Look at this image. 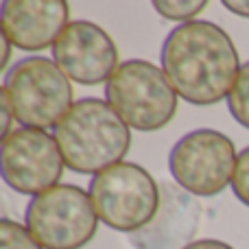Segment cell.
Returning a JSON list of instances; mask_svg holds the SVG:
<instances>
[{"mask_svg": "<svg viewBox=\"0 0 249 249\" xmlns=\"http://www.w3.org/2000/svg\"><path fill=\"white\" fill-rule=\"evenodd\" d=\"M241 68L232 37L214 22H186L164 39L162 70L177 94L193 105L228 99Z\"/></svg>", "mask_w": 249, "mask_h": 249, "instance_id": "obj_1", "label": "cell"}, {"mask_svg": "<svg viewBox=\"0 0 249 249\" xmlns=\"http://www.w3.org/2000/svg\"><path fill=\"white\" fill-rule=\"evenodd\" d=\"M55 140L70 171L99 175L124 162L131 133L107 101L88 96L72 105L55 127Z\"/></svg>", "mask_w": 249, "mask_h": 249, "instance_id": "obj_2", "label": "cell"}, {"mask_svg": "<svg viewBox=\"0 0 249 249\" xmlns=\"http://www.w3.org/2000/svg\"><path fill=\"white\" fill-rule=\"evenodd\" d=\"M177 92L166 72L146 59H129L105 83V101L129 129L160 131L177 114Z\"/></svg>", "mask_w": 249, "mask_h": 249, "instance_id": "obj_3", "label": "cell"}, {"mask_svg": "<svg viewBox=\"0 0 249 249\" xmlns=\"http://www.w3.org/2000/svg\"><path fill=\"white\" fill-rule=\"evenodd\" d=\"M88 195L99 221L116 232L146 228L160 210L162 190L146 168L121 162L92 177Z\"/></svg>", "mask_w": 249, "mask_h": 249, "instance_id": "obj_4", "label": "cell"}, {"mask_svg": "<svg viewBox=\"0 0 249 249\" xmlns=\"http://www.w3.org/2000/svg\"><path fill=\"white\" fill-rule=\"evenodd\" d=\"M2 90L9 94L16 121L29 129L57 127L74 105L70 79L46 57L20 59L4 74Z\"/></svg>", "mask_w": 249, "mask_h": 249, "instance_id": "obj_5", "label": "cell"}, {"mask_svg": "<svg viewBox=\"0 0 249 249\" xmlns=\"http://www.w3.org/2000/svg\"><path fill=\"white\" fill-rule=\"evenodd\" d=\"M24 223L44 249H83L99 230V216L86 190L59 184L31 199Z\"/></svg>", "mask_w": 249, "mask_h": 249, "instance_id": "obj_6", "label": "cell"}, {"mask_svg": "<svg viewBox=\"0 0 249 249\" xmlns=\"http://www.w3.org/2000/svg\"><path fill=\"white\" fill-rule=\"evenodd\" d=\"M238 153L234 142L214 129H195L175 142L168 168L177 186L193 197H214L234 179Z\"/></svg>", "mask_w": 249, "mask_h": 249, "instance_id": "obj_7", "label": "cell"}, {"mask_svg": "<svg viewBox=\"0 0 249 249\" xmlns=\"http://www.w3.org/2000/svg\"><path fill=\"white\" fill-rule=\"evenodd\" d=\"M2 179L20 195H37L59 186L64 175V155L55 136L44 129L16 127L0 146Z\"/></svg>", "mask_w": 249, "mask_h": 249, "instance_id": "obj_8", "label": "cell"}, {"mask_svg": "<svg viewBox=\"0 0 249 249\" xmlns=\"http://www.w3.org/2000/svg\"><path fill=\"white\" fill-rule=\"evenodd\" d=\"M53 59L70 81L81 86L107 83L118 70V48L107 31L88 20H74L53 46Z\"/></svg>", "mask_w": 249, "mask_h": 249, "instance_id": "obj_9", "label": "cell"}, {"mask_svg": "<svg viewBox=\"0 0 249 249\" xmlns=\"http://www.w3.org/2000/svg\"><path fill=\"white\" fill-rule=\"evenodd\" d=\"M160 210L146 228L129 234L133 249H184L195 243L201 225V206L175 181H162Z\"/></svg>", "mask_w": 249, "mask_h": 249, "instance_id": "obj_10", "label": "cell"}, {"mask_svg": "<svg viewBox=\"0 0 249 249\" xmlns=\"http://www.w3.org/2000/svg\"><path fill=\"white\" fill-rule=\"evenodd\" d=\"M2 35L22 51H44L55 46L70 24L66 0H4Z\"/></svg>", "mask_w": 249, "mask_h": 249, "instance_id": "obj_11", "label": "cell"}, {"mask_svg": "<svg viewBox=\"0 0 249 249\" xmlns=\"http://www.w3.org/2000/svg\"><path fill=\"white\" fill-rule=\"evenodd\" d=\"M228 107L234 121L249 129V61L238 72L236 83H234L232 92L228 96Z\"/></svg>", "mask_w": 249, "mask_h": 249, "instance_id": "obj_12", "label": "cell"}, {"mask_svg": "<svg viewBox=\"0 0 249 249\" xmlns=\"http://www.w3.org/2000/svg\"><path fill=\"white\" fill-rule=\"evenodd\" d=\"M208 7L206 0H155L153 9L166 20L175 22H193L195 16L203 11Z\"/></svg>", "mask_w": 249, "mask_h": 249, "instance_id": "obj_13", "label": "cell"}, {"mask_svg": "<svg viewBox=\"0 0 249 249\" xmlns=\"http://www.w3.org/2000/svg\"><path fill=\"white\" fill-rule=\"evenodd\" d=\"M0 249H44L24 225L11 219L0 221Z\"/></svg>", "mask_w": 249, "mask_h": 249, "instance_id": "obj_14", "label": "cell"}, {"mask_svg": "<svg viewBox=\"0 0 249 249\" xmlns=\"http://www.w3.org/2000/svg\"><path fill=\"white\" fill-rule=\"evenodd\" d=\"M232 190L241 199V203H245L249 208V146L238 153L236 171H234V179H232Z\"/></svg>", "mask_w": 249, "mask_h": 249, "instance_id": "obj_15", "label": "cell"}, {"mask_svg": "<svg viewBox=\"0 0 249 249\" xmlns=\"http://www.w3.org/2000/svg\"><path fill=\"white\" fill-rule=\"evenodd\" d=\"M0 114H2V138H7L13 131L11 124L16 121V112H13V105L4 90H0Z\"/></svg>", "mask_w": 249, "mask_h": 249, "instance_id": "obj_16", "label": "cell"}, {"mask_svg": "<svg viewBox=\"0 0 249 249\" xmlns=\"http://www.w3.org/2000/svg\"><path fill=\"white\" fill-rule=\"evenodd\" d=\"M184 249H234V247L223 241H214V238H201V241L190 243V245Z\"/></svg>", "mask_w": 249, "mask_h": 249, "instance_id": "obj_17", "label": "cell"}, {"mask_svg": "<svg viewBox=\"0 0 249 249\" xmlns=\"http://www.w3.org/2000/svg\"><path fill=\"white\" fill-rule=\"evenodd\" d=\"M223 7L228 11L236 13V16H243V18H249V2H236V0H223Z\"/></svg>", "mask_w": 249, "mask_h": 249, "instance_id": "obj_18", "label": "cell"}, {"mask_svg": "<svg viewBox=\"0 0 249 249\" xmlns=\"http://www.w3.org/2000/svg\"><path fill=\"white\" fill-rule=\"evenodd\" d=\"M0 46H2V61H0V68L4 70L9 66V59H11V46L13 44L9 42L4 35H0Z\"/></svg>", "mask_w": 249, "mask_h": 249, "instance_id": "obj_19", "label": "cell"}]
</instances>
